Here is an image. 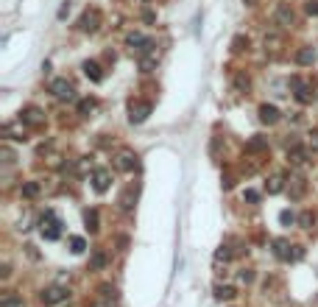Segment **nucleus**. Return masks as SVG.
<instances>
[{
    "label": "nucleus",
    "mask_w": 318,
    "mask_h": 307,
    "mask_svg": "<svg viewBox=\"0 0 318 307\" xmlns=\"http://www.w3.org/2000/svg\"><path fill=\"white\" fill-rule=\"evenodd\" d=\"M20 120H26V123H31V126H39V123H42V109H36V106H28L26 112H23V118Z\"/></svg>",
    "instance_id": "obj_10"
},
{
    "label": "nucleus",
    "mask_w": 318,
    "mask_h": 307,
    "mask_svg": "<svg viewBox=\"0 0 318 307\" xmlns=\"http://www.w3.org/2000/svg\"><path fill=\"white\" fill-rule=\"evenodd\" d=\"M98 26H101V11L98 9H87L84 14H81V20H78V28H81L84 34L98 31Z\"/></svg>",
    "instance_id": "obj_3"
},
{
    "label": "nucleus",
    "mask_w": 318,
    "mask_h": 307,
    "mask_svg": "<svg viewBox=\"0 0 318 307\" xmlns=\"http://www.w3.org/2000/svg\"><path fill=\"white\" fill-rule=\"evenodd\" d=\"M243 198H246V201H257V193H254V190H246V196Z\"/></svg>",
    "instance_id": "obj_32"
},
{
    "label": "nucleus",
    "mask_w": 318,
    "mask_h": 307,
    "mask_svg": "<svg viewBox=\"0 0 318 307\" xmlns=\"http://www.w3.org/2000/svg\"><path fill=\"white\" fill-rule=\"evenodd\" d=\"M262 148H268V143L262 140V137H254L249 143V151H262Z\"/></svg>",
    "instance_id": "obj_21"
},
{
    "label": "nucleus",
    "mask_w": 318,
    "mask_h": 307,
    "mask_svg": "<svg viewBox=\"0 0 318 307\" xmlns=\"http://www.w3.org/2000/svg\"><path fill=\"white\" fill-rule=\"evenodd\" d=\"M109 182H112L109 171H103V168H98V171L92 173V187L98 190V193H106V190H109Z\"/></svg>",
    "instance_id": "obj_8"
},
{
    "label": "nucleus",
    "mask_w": 318,
    "mask_h": 307,
    "mask_svg": "<svg viewBox=\"0 0 318 307\" xmlns=\"http://www.w3.org/2000/svg\"><path fill=\"white\" fill-rule=\"evenodd\" d=\"M282 190V179L276 176V179H271V184H268V193H279Z\"/></svg>",
    "instance_id": "obj_25"
},
{
    "label": "nucleus",
    "mask_w": 318,
    "mask_h": 307,
    "mask_svg": "<svg viewBox=\"0 0 318 307\" xmlns=\"http://www.w3.org/2000/svg\"><path fill=\"white\" fill-rule=\"evenodd\" d=\"M148 115H151V103H148V101L131 103V109H129V120H131V123H143Z\"/></svg>",
    "instance_id": "obj_4"
},
{
    "label": "nucleus",
    "mask_w": 318,
    "mask_h": 307,
    "mask_svg": "<svg viewBox=\"0 0 318 307\" xmlns=\"http://www.w3.org/2000/svg\"><path fill=\"white\" fill-rule=\"evenodd\" d=\"M240 279L243 282H251V279H254V271H249V268H246V271H240Z\"/></svg>",
    "instance_id": "obj_31"
},
{
    "label": "nucleus",
    "mask_w": 318,
    "mask_h": 307,
    "mask_svg": "<svg viewBox=\"0 0 318 307\" xmlns=\"http://www.w3.org/2000/svg\"><path fill=\"white\" fill-rule=\"evenodd\" d=\"M296 61H299V64H313V61H316V51H313V48H301V51L296 53Z\"/></svg>",
    "instance_id": "obj_14"
},
{
    "label": "nucleus",
    "mask_w": 318,
    "mask_h": 307,
    "mask_svg": "<svg viewBox=\"0 0 318 307\" xmlns=\"http://www.w3.org/2000/svg\"><path fill=\"white\" fill-rule=\"evenodd\" d=\"M42 235H45V240H56L61 235V223H59V218H56V213H53V210H48V213L42 215Z\"/></svg>",
    "instance_id": "obj_1"
},
{
    "label": "nucleus",
    "mask_w": 318,
    "mask_h": 307,
    "mask_svg": "<svg viewBox=\"0 0 318 307\" xmlns=\"http://www.w3.org/2000/svg\"><path fill=\"white\" fill-rule=\"evenodd\" d=\"M304 193V182L301 179H293V198H299Z\"/></svg>",
    "instance_id": "obj_24"
},
{
    "label": "nucleus",
    "mask_w": 318,
    "mask_h": 307,
    "mask_svg": "<svg viewBox=\"0 0 318 307\" xmlns=\"http://www.w3.org/2000/svg\"><path fill=\"white\" fill-rule=\"evenodd\" d=\"M51 92L59 98V101H73L76 98V90H73V84H70L67 78H53L51 81Z\"/></svg>",
    "instance_id": "obj_2"
},
{
    "label": "nucleus",
    "mask_w": 318,
    "mask_h": 307,
    "mask_svg": "<svg viewBox=\"0 0 318 307\" xmlns=\"http://www.w3.org/2000/svg\"><path fill=\"white\" fill-rule=\"evenodd\" d=\"M70 293L64 288H59V285H53V288H48V290H42V302L45 305H59V302H64Z\"/></svg>",
    "instance_id": "obj_5"
},
{
    "label": "nucleus",
    "mask_w": 318,
    "mask_h": 307,
    "mask_svg": "<svg viewBox=\"0 0 318 307\" xmlns=\"http://www.w3.org/2000/svg\"><path fill=\"white\" fill-rule=\"evenodd\" d=\"M249 3H251V6H254V0H249Z\"/></svg>",
    "instance_id": "obj_33"
},
{
    "label": "nucleus",
    "mask_w": 318,
    "mask_h": 307,
    "mask_svg": "<svg viewBox=\"0 0 318 307\" xmlns=\"http://www.w3.org/2000/svg\"><path fill=\"white\" fill-rule=\"evenodd\" d=\"M92 109H95V101H92V98H84V101L78 103V112H81V115H89Z\"/></svg>",
    "instance_id": "obj_20"
},
{
    "label": "nucleus",
    "mask_w": 318,
    "mask_h": 307,
    "mask_svg": "<svg viewBox=\"0 0 318 307\" xmlns=\"http://www.w3.org/2000/svg\"><path fill=\"white\" fill-rule=\"evenodd\" d=\"M89 307H115V299H109V296H101L98 302H92Z\"/></svg>",
    "instance_id": "obj_23"
},
{
    "label": "nucleus",
    "mask_w": 318,
    "mask_h": 307,
    "mask_svg": "<svg viewBox=\"0 0 318 307\" xmlns=\"http://www.w3.org/2000/svg\"><path fill=\"white\" fill-rule=\"evenodd\" d=\"M288 159H290L293 165H301V162H304V151H301L299 145H293L290 151H288Z\"/></svg>",
    "instance_id": "obj_18"
},
{
    "label": "nucleus",
    "mask_w": 318,
    "mask_h": 307,
    "mask_svg": "<svg viewBox=\"0 0 318 307\" xmlns=\"http://www.w3.org/2000/svg\"><path fill=\"white\" fill-rule=\"evenodd\" d=\"M215 299H221V302H232V299H234V288H232V285H218V288H215Z\"/></svg>",
    "instance_id": "obj_13"
},
{
    "label": "nucleus",
    "mask_w": 318,
    "mask_h": 307,
    "mask_svg": "<svg viewBox=\"0 0 318 307\" xmlns=\"http://www.w3.org/2000/svg\"><path fill=\"white\" fill-rule=\"evenodd\" d=\"M84 76L92 78V81H101V78H103L101 64H98V61H84Z\"/></svg>",
    "instance_id": "obj_11"
},
{
    "label": "nucleus",
    "mask_w": 318,
    "mask_h": 307,
    "mask_svg": "<svg viewBox=\"0 0 318 307\" xmlns=\"http://www.w3.org/2000/svg\"><path fill=\"white\" fill-rule=\"evenodd\" d=\"M39 196V182H26L23 184V198H36Z\"/></svg>",
    "instance_id": "obj_16"
},
{
    "label": "nucleus",
    "mask_w": 318,
    "mask_h": 307,
    "mask_svg": "<svg viewBox=\"0 0 318 307\" xmlns=\"http://www.w3.org/2000/svg\"><path fill=\"white\" fill-rule=\"evenodd\" d=\"M304 9H307V14H318V0H307Z\"/></svg>",
    "instance_id": "obj_28"
},
{
    "label": "nucleus",
    "mask_w": 318,
    "mask_h": 307,
    "mask_svg": "<svg viewBox=\"0 0 318 307\" xmlns=\"http://www.w3.org/2000/svg\"><path fill=\"white\" fill-rule=\"evenodd\" d=\"M103 265H106V257H103L101 251H98V254L92 257V268H103Z\"/></svg>",
    "instance_id": "obj_26"
},
{
    "label": "nucleus",
    "mask_w": 318,
    "mask_h": 307,
    "mask_svg": "<svg viewBox=\"0 0 318 307\" xmlns=\"http://www.w3.org/2000/svg\"><path fill=\"white\" fill-rule=\"evenodd\" d=\"M84 223H87V229H89V232L98 229V210H87V213H84Z\"/></svg>",
    "instance_id": "obj_17"
},
{
    "label": "nucleus",
    "mask_w": 318,
    "mask_h": 307,
    "mask_svg": "<svg viewBox=\"0 0 318 307\" xmlns=\"http://www.w3.org/2000/svg\"><path fill=\"white\" fill-rule=\"evenodd\" d=\"M299 223L304 226V229H310V223H313V213H304V215L299 218Z\"/></svg>",
    "instance_id": "obj_27"
},
{
    "label": "nucleus",
    "mask_w": 318,
    "mask_h": 307,
    "mask_svg": "<svg viewBox=\"0 0 318 307\" xmlns=\"http://www.w3.org/2000/svg\"><path fill=\"white\" fill-rule=\"evenodd\" d=\"M293 23H296V14H293V9L282 3V6L276 9V26H279V28H290Z\"/></svg>",
    "instance_id": "obj_7"
},
{
    "label": "nucleus",
    "mask_w": 318,
    "mask_h": 307,
    "mask_svg": "<svg viewBox=\"0 0 318 307\" xmlns=\"http://www.w3.org/2000/svg\"><path fill=\"white\" fill-rule=\"evenodd\" d=\"M70 246H73L76 254H81V251L87 248V243H84V238H70Z\"/></svg>",
    "instance_id": "obj_22"
},
{
    "label": "nucleus",
    "mask_w": 318,
    "mask_h": 307,
    "mask_svg": "<svg viewBox=\"0 0 318 307\" xmlns=\"http://www.w3.org/2000/svg\"><path fill=\"white\" fill-rule=\"evenodd\" d=\"M293 87H296V90H299V92H296V98H299L301 103H307L310 98H313V95H310V90H307V84H304V81H301V78H293Z\"/></svg>",
    "instance_id": "obj_12"
},
{
    "label": "nucleus",
    "mask_w": 318,
    "mask_h": 307,
    "mask_svg": "<svg viewBox=\"0 0 318 307\" xmlns=\"http://www.w3.org/2000/svg\"><path fill=\"white\" fill-rule=\"evenodd\" d=\"M260 120H262V123H268V126H274L276 120H279V109H276V106H260Z\"/></svg>",
    "instance_id": "obj_9"
},
{
    "label": "nucleus",
    "mask_w": 318,
    "mask_h": 307,
    "mask_svg": "<svg viewBox=\"0 0 318 307\" xmlns=\"http://www.w3.org/2000/svg\"><path fill=\"white\" fill-rule=\"evenodd\" d=\"M120 204H123V210H131V190L126 193V196L120 198Z\"/></svg>",
    "instance_id": "obj_30"
},
{
    "label": "nucleus",
    "mask_w": 318,
    "mask_h": 307,
    "mask_svg": "<svg viewBox=\"0 0 318 307\" xmlns=\"http://www.w3.org/2000/svg\"><path fill=\"white\" fill-rule=\"evenodd\" d=\"M115 165H117L120 171L131 173L134 168H137V154H131V151H120V154H117V159H115Z\"/></svg>",
    "instance_id": "obj_6"
},
{
    "label": "nucleus",
    "mask_w": 318,
    "mask_h": 307,
    "mask_svg": "<svg viewBox=\"0 0 318 307\" xmlns=\"http://www.w3.org/2000/svg\"><path fill=\"white\" fill-rule=\"evenodd\" d=\"M234 87H237V90H240V92H249V87H251V81H249V78H246V76H243V73H240V76L234 78Z\"/></svg>",
    "instance_id": "obj_19"
},
{
    "label": "nucleus",
    "mask_w": 318,
    "mask_h": 307,
    "mask_svg": "<svg viewBox=\"0 0 318 307\" xmlns=\"http://www.w3.org/2000/svg\"><path fill=\"white\" fill-rule=\"evenodd\" d=\"M0 307H23V299L17 293H3L0 296Z\"/></svg>",
    "instance_id": "obj_15"
},
{
    "label": "nucleus",
    "mask_w": 318,
    "mask_h": 307,
    "mask_svg": "<svg viewBox=\"0 0 318 307\" xmlns=\"http://www.w3.org/2000/svg\"><path fill=\"white\" fill-rule=\"evenodd\" d=\"M310 148H313V151H318V128L310 134Z\"/></svg>",
    "instance_id": "obj_29"
}]
</instances>
